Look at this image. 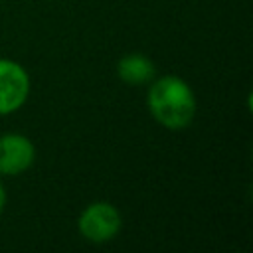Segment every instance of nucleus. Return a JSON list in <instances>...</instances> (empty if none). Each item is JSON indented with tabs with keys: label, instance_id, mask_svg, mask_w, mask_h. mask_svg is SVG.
Returning <instances> with one entry per match:
<instances>
[{
	"label": "nucleus",
	"instance_id": "obj_1",
	"mask_svg": "<svg viewBox=\"0 0 253 253\" xmlns=\"http://www.w3.org/2000/svg\"><path fill=\"white\" fill-rule=\"evenodd\" d=\"M146 107L150 117L166 130H184L194 123L198 99L186 79L164 73L148 83Z\"/></svg>",
	"mask_w": 253,
	"mask_h": 253
},
{
	"label": "nucleus",
	"instance_id": "obj_2",
	"mask_svg": "<svg viewBox=\"0 0 253 253\" xmlns=\"http://www.w3.org/2000/svg\"><path fill=\"white\" fill-rule=\"evenodd\" d=\"M121 229H123L121 210L107 200H97L87 204L77 217L79 235L95 245L113 241L121 233Z\"/></svg>",
	"mask_w": 253,
	"mask_h": 253
},
{
	"label": "nucleus",
	"instance_id": "obj_3",
	"mask_svg": "<svg viewBox=\"0 0 253 253\" xmlns=\"http://www.w3.org/2000/svg\"><path fill=\"white\" fill-rule=\"evenodd\" d=\"M32 91V77L28 69L12 59L0 57V117L18 113Z\"/></svg>",
	"mask_w": 253,
	"mask_h": 253
},
{
	"label": "nucleus",
	"instance_id": "obj_4",
	"mask_svg": "<svg viewBox=\"0 0 253 253\" xmlns=\"http://www.w3.org/2000/svg\"><path fill=\"white\" fill-rule=\"evenodd\" d=\"M36 162V144L22 132L0 134V176H20Z\"/></svg>",
	"mask_w": 253,
	"mask_h": 253
},
{
	"label": "nucleus",
	"instance_id": "obj_5",
	"mask_svg": "<svg viewBox=\"0 0 253 253\" xmlns=\"http://www.w3.org/2000/svg\"><path fill=\"white\" fill-rule=\"evenodd\" d=\"M117 75L123 83L140 87V85H148L158 73H156L154 61L148 55L132 51V53L123 55L117 61Z\"/></svg>",
	"mask_w": 253,
	"mask_h": 253
},
{
	"label": "nucleus",
	"instance_id": "obj_6",
	"mask_svg": "<svg viewBox=\"0 0 253 253\" xmlns=\"http://www.w3.org/2000/svg\"><path fill=\"white\" fill-rule=\"evenodd\" d=\"M6 202H8L6 188H4V184L0 182V215H2V211H4V208H6Z\"/></svg>",
	"mask_w": 253,
	"mask_h": 253
}]
</instances>
